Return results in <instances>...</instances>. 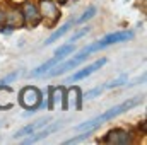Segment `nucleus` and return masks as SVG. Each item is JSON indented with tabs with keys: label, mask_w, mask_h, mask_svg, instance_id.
Instances as JSON below:
<instances>
[{
	"label": "nucleus",
	"mask_w": 147,
	"mask_h": 145,
	"mask_svg": "<svg viewBox=\"0 0 147 145\" xmlns=\"http://www.w3.org/2000/svg\"><path fill=\"white\" fill-rule=\"evenodd\" d=\"M39 14H41V19L46 21L48 28H53L60 19V10L55 5V2H51V0H41L39 2Z\"/></svg>",
	"instance_id": "obj_5"
},
{
	"label": "nucleus",
	"mask_w": 147,
	"mask_h": 145,
	"mask_svg": "<svg viewBox=\"0 0 147 145\" xmlns=\"http://www.w3.org/2000/svg\"><path fill=\"white\" fill-rule=\"evenodd\" d=\"M48 123H50L48 118H41V119H38V121H33V123L26 125L24 128H21V130L14 135V138H21V137H26V135H33L34 132H38L39 128H43V126L48 125Z\"/></svg>",
	"instance_id": "obj_12"
},
{
	"label": "nucleus",
	"mask_w": 147,
	"mask_h": 145,
	"mask_svg": "<svg viewBox=\"0 0 147 145\" xmlns=\"http://www.w3.org/2000/svg\"><path fill=\"white\" fill-rule=\"evenodd\" d=\"M63 126V121H57V123H53V125H45V130H41V132H34L33 133V137H29V138H26L24 140V144H36V142H39V140H43V138H46L48 135H51L53 132H57V130H60Z\"/></svg>",
	"instance_id": "obj_9"
},
{
	"label": "nucleus",
	"mask_w": 147,
	"mask_h": 145,
	"mask_svg": "<svg viewBox=\"0 0 147 145\" xmlns=\"http://www.w3.org/2000/svg\"><path fill=\"white\" fill-rule=\"evenodd\" d=\"M123 84H127V77L123 75V77H120L118 80H115V82H110V84H106L105 87H118V85H123Z\"/></svg>",
	"instance_id": "obj_19"
},
{
	"label": "nucleus",
	"mask_w": 147,
	"mask_h": 145,
	"mask_svg": "<svg viewBox=\"0 0 147 145\" xmlns=\"http://www.w3.org/2000/svg\"><path fill=\"white\" fill-rule=\"evenodd\" d=\"M89 55L86 53V51H80V53H77V55H74L70 60H67V62H63L60 67H57V68H53V70H50V75H62V73L69 72V70H72L75 68L79 63H82L86 58H87Z\"/></svg>",
	"instance_id": "obj_6"
},
{
	"label": "nucleus",
	"mask_w": 147,
	"mask_h": 145,
	"mask_svg": "<svg viewBox=\"0 0 147 145\" xmlns=\"http://www.w3.org/2000/svg\"><path fill=\"white\" fill-rule=\"evenodd\" d=\"M89 133H91V132H84V133H80V135L74 137V138H70V140H67L65 144H77V142H82V140H86V138L89 137Z\"/></svg>",
	"instance_id": "obj_16"
},
{
	"label": "nucleus",
	"mask_w": 147,
	"mask_h": 145,
	"mask_svg": "<svg viewBox=\"0 0 147 145\" xmlns=\"http://www.w3.org/2000/svg\"><path fill=\"white\" fill-rule=\"evenodd\" d=\"M89 31H91V29H89V28H84V29H80V31H77V33H75V34H74L72 38H70V43H74V41H77V39H79V38L86 36V34H87V33H89Z\"/></svg>",
	"instance_id": "obj_18"
},
{
	"label": "nucleus",
	"mask_w": 147,
	"mask_h": 145,
	"mask_svg": "<svg viewBox=\"0 0 147 145\" xmlns=\"http://www.w3.org/2000/svg\"><path fill=\"white\" fill-rule=\"evenodd\" d=\"M3 22L7 28H2V33L9 34L12 33L16 28H21L24 19H22V12H17V10H9L7 14H3Z\"/></svg>",
	"instance_id": "obj_7"
},
{
	"label": "nucleus",
	"mask_w": 147,
	"mask_h": 145,
	"mask_svg": "<svg viewBox=\"0 0 147 145\" xmlns=\"http://www.w3.org/2000/svg\"><path fill=\"white\" fill-rule=\"evenodd\" d=\"M94 15H96V7H89V9H87V10H86L79 19H77V21H74V24H82V22L89 21L91 17H94Z\"/></svg>",
	"instance_id": "obj_15"
},
{
	"label": "nucleus",
	"mask_w": 147,
	"mask_h": 145,
	"mask_svg": "<svg viewBox=\"0 0 147 145\" xmlns=\"http://www.w3.org/2000/svg\"><path fill=\"white\" fill-rule=\"evenodd\" d=\"M105 63H106V58H99V60H96L94 63H91V65L84 67L82 70H79L77 73H74L72 77H70V80H80V79H86V77H89L91 73H94L96 70H99Z\"/></svg>",
	"instance_id": "obj_11"
},
{
	"label": "nucleus",
	"mask_w": 147,
	"mask_h": 145,
	"mask_svg": "<svg viewBox=\"0 0 147 145\" xmlns=\"http://www.w3.org/2000/svg\"><path fill=\"white\" fill-rule=\"evenodd\" d=\"M67 97L70 99V103H72V108L82 109V99H84V96H82V91H80L79 87H72V89L69 91Z\"/></svg>",
	"instance_id": "obj_13"
},
{
	"label": "nucleus",
	"mask_w": 147,
	"mask_h": 145,
	"mask_svg": "<svg viewBox=\"0 0 147 145\" xmlns=\"http://www.w3.org/2000/svg\"><path fill=\"white\" fill-rule=\"evenodd\" d=\"M22 19H24V22H26L29 28H34V26H38V24L41 22V14H39V10L36 9L34 3H26V5H24Z\"/></svg>",
	"instance_id": "obj_10"
},
{
	"label": "nucleus",
	"mask_w": 147,
	"mask_h": 145,
	"mask_svg": "<svg viewBox=\"0 0 147 145\" xmlns=\"http://www.w3.org/2000/svg\"><path fill=\"white\" fill-rule=\"evenodd\" d=\"M103 89H105V85H99V87H96V89L89 91V92H87V94H86L84 97H86V99H92V97H96V96H98V94H99V92H101Z\"/></svg>",
	"instance_id": "obj_17"
},
{
	"label": "nucleus",
	"mask_w": 147,
	"mask_h": 145,
	"mask_svg": "<svg viewBox=\"0 0 147 145\" xmlns=\"http://www.w3.org/2000/svg\"><path fill=\"white\" fill-rule=\"evenodd\" d=\"M2 24H3V12L0 10V26H2Z\"/></svg>",
	"instance_id": "obj_20"
},
{
	"label": "nucleus",
	"mask_w": 147,
	"mask_h": 145,
	"mask_svg": "<svg viewBox=\"0 0 147 145\" xmlns=\"http://www.w3.org/2000/svg\"><path fill=\"white\" fill-rule=\"evenodd\" d=\"M74 50H75V46H74L72 43H69V44H63L62 48H58L57 51H55V56L53 58H50L48 62H45L41 67H38V68H34L33 72H31V75L33 77H38V75H45V73H48L57 63H60L65 56H69L70 53H74Z\"/></svg>",
	"instance_id": "obj_3"
},
{
	"label": "nucleus",
	"mask_w": 147,
	"mask_h": 145,
	"mask_svg": "<svg viewBox=\"0 0 147 145\" xmlns=\"http://www.w3.org/2000/svg\"><path fill=\"white\" fill-rule=\"evenodd\" d=\"M12 2H14V3H22L24 0H12Z\"/></svg>",
	"instance_id": "obj_21"
},
{
	"label": "nucleus",
	"mask_w": 147,
	"mask_h": 145,
	"mask_svg": "<svg viewBox=\"0 0 147 145\" xmlns=\"http://www.w3.org/2000/svg\"><path fill=\"white\" fill-rule=\"evenodd\" d=\"M62 2H67V0H62Z\"/></svg>",
	"instance_id": "obj_22"
},
{
	"label": "nucleus",
	"mask_w": 147,
	"mask_h": 145,
	"mask_svg": "<svg viewBox=\"0 0 147 145\" xmlns=\"http://www.w3.org/2000/svg\"><path fill=\"white\" fill-rule=\"evenodd\" d=\"M139 103H140V99H139V97L128 99V101H125V103H121V104H118V106H115V108H111V109H108V111H105L103 114H99V116L92 118L91 121L80 123V125L77 126V130H80V132H92V130H96L98 126H101L105 121H108V119H113L115 116H120L121 113H125V111L132 109L134 106H137Z\"/></svg>",
	"instance_id": "obj_1"
},
{
	"label": "nucleus",
	"mask_w": 147,
	"mask_h": 145,
	"mask_svg": "<svg viewBox=\"0 0 147 145\" xmlns=\"http://www.w3.org/2000/svg\"><path fill=\"white\" fill-rule=\"evenodd\" d=\"M41 101H43V96H41L39 89L33 87V85L24 87L19 94V104L26 109H38L41 106Z\"/></svg>",
	"instance_id": "obj_4"
},
{
	"label": "nucleus",
	"mask_w": 147,
	"mask_h": 145,
	"mask_svg": "<svg viewBox=\"0 0 147 145\" xmlns=\"http://www.w3.org/2000/svg\"><path fill=\"white\" fill-rule=\"evenodd\" d=\"M134 38V31H118V33H113V34H108V36L98 39L96 43L86 46L82 51H86L87 55H91L92 51H98V50H103V48H108L111 44H116V43H123V41H128Z\"/></svg>",
	"instance_id": "obj_2"
},
{
	"label": "nucleus",
	"mask_w": 147,
	"mask_h": 145,
	"mask_svg": "<svg viewBox=\"0 0 147 145\" xmlns=\"http://www.w3.org/2000/svg\"><path fill=\"white\" fill-rule=\"evenodd\" d=\"M72 26H74V21H70V22H67V24H63L62 28H58V29H57V31H55V33H53L51 36H50L48 39H46V41H45V46H48V44L55 43L57 39H60V38L63 36V34H65V33H67V31H69V29H70Z\"/></svg>",
	"instance_id": "obj_14"
},
{
	"label": "nucleus",
	"mask_w": 147,
	"mask_h": 145,
	"mask_svg": "<svg viewBox=\"0 0 147 145\" xmlns=\"http://www.w3.org/2000/svg\"><path fill=\"white\" fill-rule=\"evenodd\" d=\"M101 142H105V144H115V145H127V144H132L134 138L125 130H111Z\"/></svg>",
	"instance_id": "obj_8"
}]
</instances>
